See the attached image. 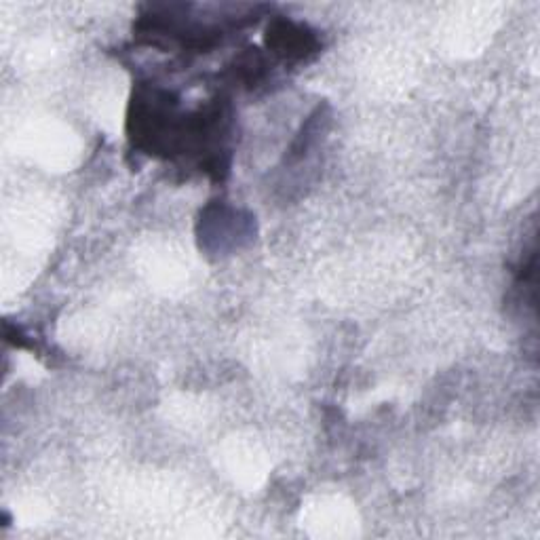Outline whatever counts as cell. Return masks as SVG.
Listing matches in <instances>:
<instances>
[{
    "mask_svg": "<svg viewBox=\"0 0 540 540\" xmlns=\"http://www.w3.org/2000/svg\"><path fill=\"white\" fill-rule=\"evenodd\" d=\"M268 43L273 41V47L283 53L285 57H294V60H302V57L317 47L313 34L304 32L302 26H296L292 22H277L273 30H268Z\"/></svg>",
    "mask_w": 540,
    "mask_h": 540,
    "instance_id": "cell-1",
    "label": "cell"
}]
</instances>
